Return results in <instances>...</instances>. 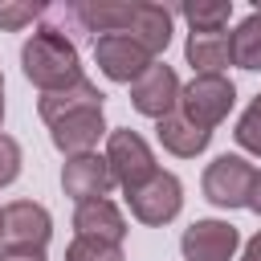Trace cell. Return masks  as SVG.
Returning a JSON list of instances; mask_svg holds the SVG:
<instances>
[{"label":"cell","mask_w":261,"mask_h":261,"mask_svg":"<svg viewBox=\"0 0 261 261\" xmlns=\"http://www.w3.org/2000/svg\"><path fill=\"white\" fill-rule=\"evenodd\" d=\"M245 208H253L257 216H261V171H257V179H253V192H249V204Z\"/></svg>","instance_id":"obj_25"},{"label":"cell","mask_w":261,"mask_h":261,"mask_svg":"<svg viewBox=\"0 0 261 261\" xmlns=\"http://www.w3.org/2000/svg\"><path fill=\"white\" fill-rule=\"evenodd\" d=\"M155 135H159L163 151H171L175 159H196V155L212 143V130H204V126L188 122L179 110H175V114H167V118H159V122H155Z\"/></svg>","instance_id":"obj_16"},{"label":"cell","mask_w":261,"mask_h":261,"mask_svg":"<svg viewBox=\"0 0 261 261\" xmlns=\"http://www.w3.org/2000/svg\"><path fill=\"white\" fill-rule=\"evenodd\" d=\"M179 16L208 33V29H228V16H232V0H196V4H179Z\"/></svg>","instance_id":"obj_18"},{"label":"cell","mask_w":261,"mask_h":261,"mask_svg":"<svg viewBox=\"0 0 261 261\" xmlns=\"http://www.w3.org/2000/svg\"><path fill=\"white\" fill-rule=\"evenodd\" d=\"M20 69L41 94H53V90H65L82 77V57L65 33L45 24L20 45Z\"/></svg>","instance_id":"obj_1"},{"label":"cell","mask_w":261,"mask_h":261,"mask_svg":"<svg viewBox=\"0 0 261 261\" xmlns=\"http://www.w3.org/2000/svg\"><path fill=\"white\" fill-rule=\"evenodd\" d=\"M106 135V114L102 110H73L57 122H49V139L53 147L69 159V155H86L98 147V139Z\"/></svg>","instance_id":"obj_11"},{"label":"cell","mask_w":261,"mask_h":261,"mask_svg":"<svg viewBox=\"0 0 261 261\" xmlns=\"http://www.w3.org/2000/svg\"><path fill=\"white\" fill-rule=\"evenodd\" d=\"M237 102V86L224 73H196L188 86H179V114L204 130H216Z\"/></svg>","instance_id":"obj_2"},{"label":"cell","mask_w":261,"mask_h":261,"mask_svg":"<svg viewBox=\"0 0 261 261\" xmlns=\"http://www.w3.org/2000/svg\"><path fill=\"white\" fill-rule=\"evenodd\" d=\"M53 237V216L37 200H12L0 208V241L12 249H45Z\"/></svg>","instance_id":"obj_6"},{"label":"cell","mask_w":261,"mask_h":261,"mask_svg":"<svg viewBox=\"0 0 261 261\" xmlns=\"http://www.w3.org/2000/svg\"><path fill=\"white\" fill-rule=\"evenodd\" d=\"M232 65H241V69H261V12L253 8L232 33Z\"/></svg>","instance_id":"obj_17"},{"label":"cell","mask_w":261,"mask_h":261,"mask_svg":"<svg viewBox=\"0 0 261 261\" xmlns=\"http://www.w3.org/2000/svg\"><path fill=\"white\" fill-rule=\"evenodd\" d=\"M61 188H65V196L77 200V204H86V200H106V192L114 188L110 167H106V155H98V151L69 155L65 167H61Z\"/></svg>","instance_id":"obj_10"},{"label":"cell","mask_w":261,"mask_h":261,"mask_svg":"<svg viewBox=\"0 0 261 261\" xmlns=\"http://www.w3.org/2000/svg\"><path fill=\"white\" fill-rule=\"evenodd\" d=\"M73 232L90 237V241H106V245H122L126 237V216L118 212L114 200H86L73 208Z\"/></svg>","instance_id":"obj_12"},{"label":"cell","mask_w":261,"mask_h":261,"mask_svg":"<svg viewBox=\"0 0 261 261\" xmlns=\"http://www.w3.org/2000/svg\"><path fill=\"white\" fill-rule=\"evenodd\" d=\"M126 204H130V216L139 224H151V228L171 224L179 216V208H184V184L171 171H155L143 188L126 192Z\"/></svg>","instance_id":"obj_5"},{"label":"cell","mask_w":261,"mask_h":261,"mask_svg":"<svg viewBox=\"0 0 261 261\" xmlns=\"http://www.w3.org/2000/svg\"><path fill=\"white\" fill-rule=\"evenodd\" d=\"M130 106L147 118H167L179 106V77L167 61H151L139 82H130Z\"/></svg>","instance_id":"obj_9"},{"label":"cell","mask_w":261,"mask_h":261,"mask_svg":"<svg viewBox=\"0 0 261 261\" xmlns=\"http://www.w3.org/2000/svg\"><path fill=\"white\" fill-rule=\"evenodd\" d=\"M184 53L196 73H224L232 65V37H228V29H208V33L192 29Z\"/></svg>","instance_id":"obj_14"},{"label":"cell","mask_w":261,"mask_h":261,"mask_svg":"<svg viewBox=\"0 0 261 261\" xmlns=\"http://www.w3.org/2000/svg\"><path fill=\"white\" fill-rule=\"evenodd\" d=\"M94 61H98V69H102L110 82L130 86V82H139V77L147 73V65H151L155 57H151L139 41H130L126 33H106V37L94 41Z\"/></svg>","instance_id":"obj_8"},{"label":"cell","mask_w":261,"mask_h":261,"mask_svg":"<svg viewBox=\"0 0 261 261\" xmlns=\"http://www.w3.org/2000/svg\"><path fill=\"white\" fill-rule=\"evenodd\" d=\"M241 261H261V232H257V237H249V245H245Z\"/></svg>","instance_id":"obj_24"},{"label":"cell","mask_w":261,"mask_h":261,"mask_svg":"<svg viewBox=\"0 0 261 261\" xmlns=\"http://www.w3.org/2000/svg\"><path fill=\"white\" fill-rule=\"evenodd\" d=\"M232 139L249 151V155H257L261 159V94L245 106V114L237 118V130H232Z\"/></svg>","instance_id":"obj_19"},{"label":"cell","mask_w":261,"mask_h":261,"mask_svg":"<svg viewBox=\"0 0 261 261\" xmlns=\"http://www.w3.org/2000/svg\"><path fill=\"white\" fill-rule=\"evenodd\" d=\"M253 179H257V167L245 155H216L204 167L200 188H204V200L216 204V208H245L249 192H253Z\"/></svg>","instance_id":"obj_4"},{"label":"cell","mask_w":261,"mask_h":261,"mask_svg":"<svg viewBox=\"0 0 261 261\" xmlns=\"http://www.w3.org/2000/svg\"><path fill=\"white\" fill-rule=\"evenodd\" d=\"M102 102H106V94L82 73L73 86L53 90V94H41V98H37V114H41L45 126H49V122H57V118H65V114H73V110H102Z\"/></svg>","instance_id":"obj_13"},{"label":"cell","mask_w":261,"mask_h":261,"mask_svg":"<svg viewBox=\"0 0 261 261\" xmlns=\"http://www.w3.org/2000/svg\"><path fill=\"white\" fill-rule=\"evenodd\" d=\"M253 8H257V12H261V0H253Z\"/></svg>","instance_id":"obj_27"},{"label":"cell","mask_w":261,"mask_h":261,"mask_svg":"<svg viewBox=\"0 0 261 261\" xmlns=\"http://www.w3.org/2000/svg\"><path fill=\"white\" fill-rule=\"evenodd\" d=\"M20 167H24V155H20V143H16L12 135H4V130H0V188H8V184H16V175H20Z\"/></svg>","instance_id":"obj_21"},{"label":"cell","mask_w":261,"mask_h":261,"mask_svg":"<svg viewBox=\"0 0 261 261\" xmlns=\"http://www.w3.org/2000/svg\"><path fill=\"white\" fill-rule=\"evenodd\" d=\"M171 8H163V4H151V0H135V16H130V29H126V37L130 41H139L151 57L155 53H163L167 45H171Z\"/></svg>","instance_id":"obj_15"},{"label":"cell","mask_w":261,"mask_h":261,"mask_svg":"<svg viewBox=\"0 0 261 261\" xmlns=\"http://www.w3.org/2000/svg\"><path fill=\"white\" fill-rule=\"evenodd\" d=\"M237 249H241V232H237V224L216 220V216H208V220H192V224L184 228V237H179V253H184V261H232Z\"/></svg>","instance_id":"obj_7"},{"label":"cell","mask_w":261,"mask_h":261,"mask_svg":"<svg viewBox=\"0 0 261 261\" xmlns=\"http://www.w3.org/2000/svg\"><path fill=\"white\" fill-rule=\"evenodd\" d=\"M106 167H110L114 188H122V196L135 192V188H143L159 171L147 139L139 130H130V126H118V130L106 135Z\"/></svg>","instance_id":"obj_3"},{"label":"cell","mask_w":261,"mask_h":261,"mask_svg":"<svg viewBox=\"0 0 261 261\" xmlns=\"http://www.w3.org/2000/svg\"><path fill=\"white\" fill-rule=\"evenodd\" d=\"M65 261H126L122 245H106V241H90V237H73L65 249Z\"/></svg>","instance_id":"obj_20"},{"label":"cell","mask_w":261,"mask_h":261,"mask_svg":"<svg viewBox=\"0 0 261 261\" xmlns=\"http://www.w3.org/2000/svg\"><path fill=\"white\" fill-rule=\"evenodd\" d=\"M0 122H4V73H0Z\"/></svg>","instance_id":"obj_26"},{"label":"cell","mask_w":261,"mask_h":261,"mask_svg":"<svg viewBox=\"0 0 261 261\" xmlns=\"http://www.w3.org/2000/svg\"><path fill=\"white\" fill-rule=\"evenodd\" d=\"M0 261H49V257H45V249H12V245H4Z\"/></svg>","instance_id":"obj_23"},{"label":"cell","mask_w":261,"mask_h":261,"mask_svg":"<svg viewBox=\"0 0 261 261\" xmlns=\"http://www.w3.org/2000/svg\"><path fill=\"white\" fill-rule=\"evenodd\" d=\"M37 16H45V8H37V4H0V29H24V24H33Z\"/></svg>","instance_id":"obj_22"}]
</instances>
